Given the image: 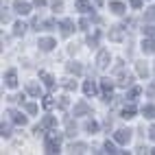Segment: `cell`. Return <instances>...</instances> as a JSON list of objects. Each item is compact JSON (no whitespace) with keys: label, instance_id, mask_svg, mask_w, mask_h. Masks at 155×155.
<instances>
[{"label":"cell","instance_id":"1","mask_svg":"<svg viewBox=\"0 0 155 155\" xmlns=\"http://www.w3.org/2000/svg\"><path fill=\"white\" fill-rule=\"evenodd\" d=\"M109 61H111L109 50H101V53H98V57H96V66H98L101 70H105V68L109 66Z\"/></svg>","mask_w":155,"mask_h":155},{"label":"cell","instance_id":"2","mask_svg":"<svg viewBox=\"0 0 155 155\" xmlns=\"http://www.w3.org/2000/svg\"><path fill=\"white\" fill-rule=\"evenodd\" d=\"M114 140H116L118 144H127L131 140V131L129 129H118L116 133H114Z\"/></svg>","mask_w":155,"mask_h":155},{"label":"cell","instance_id":"3","mask_svg":"<svg viewBox=\"0 0 155 155\" xmlns=\"http://www.w3.org/2000/svg\"><path fill=\"white\" fill-rule=\"evenodd\" d=\"M13 7H15V13H20V15H28L31 13V5L24 2V0H15Z\"/></svg>","mask_w":155,"mask_h":155},{"label":"cell","instance_id":"4","mask_svg":"<svg viewBox=\"0 0 155 155\" xmlns=\"http://www.w3.org/2000/svg\"><path fill=\"white\" fill-rule=\"evenodd\" d=\"M101 90H103V96H105V101L109 103V96H111V90H114V83L109 79H103L101 81Z\"/></svg>","mask_w":155,"mask_h":155},{"label":"cell","instance_id":"5","mask_svg":"<svg viewBox=\"0 0 155 155\" xmlns=\"http://www.w3.org/2000/svg\"><path fill=\"white\" fill-rule=\"evenodd\" d=\"M59 142L61 140H57V138H46V153H59Z\"/></svg>","mask_w":155,"mask_h":155},{"label":"cell","instance_id":"6","mask_svg":"<svg viewBox=\"0 0 155 155\" xmlns=\"http://www.w3.org/2000/svg\"><path fill=\"white\" fill-rule=\"evenodd\" d=\"M5 81H7V85L9 87H18V74H15V70H7V74H5Z\"/></svg>","mask_w":155,"mask_h":155},{"label":"cell","instance_id":"7","mask_svg":"<svg viewBox=\"0 0 155 155\" xmlns=\"http://www.w3.org/2000/svg\"><path fill=\"white\" fill-rule=\"evenodd\" d=\"M55 46H57V42L53 37H42V39H39V48H42V50H53Z\"/></svg>","mask_w":155,"mask_h":155},{"label":"cell","instance_id":"8","mask_svg":"<svg viewBox=\"0 0 155 155\" xmlns=\"http://www.w3.org/2000/svg\"><path fill=\"white\" fill-rule=\"evenodd\" d=\"M85 114H90V105H87L85 101L77 103V107H74V116H85Z\"/></svg>","mask_w":155,"mask_h":155},{"label":"cell","instance_id":"9","mask_svg":"<svg viewBox=\"0 0 155 155\" xmlns=\"http://www.w3.org/2000/svg\"><path fill=\"white\" fill-rule=\"evenodd\" d=\"M77 11H81V13H87V11H92V2L90 0H77Z\"/></svg>","mask_w":155,"mask_h":155},{"label":"cell","instance_id":"10","mask_svg":"<svg viewBox=\"0 0 155 155\" xmlns=\"http://www.w3.org/2000/svg\"><path fill=\"white\" fill-rule=\"evenodd\" d=\"M9 116H11V120L15 122V125H22V127L26 125V116H22L20 111H13V109H11V111H9Z\"/></svg>","mask_w":155,"mask_h":155},{"label":"cell","instance_id":"11","mask_svg":"<svg viewBox=\"0 0 155 155\" xmlns=\"http://www.w3.org/2000/svg\"><path fill=\"white\" fill-rule=\"evenodd\" d=\"M142 50H144V53H147V55H153L155 53V39H144V42H142Z\"/></svg>","mask_w":155,"mask_h":155},{"label":"cell","instance_id":"12","mask_svg":"<svg viewBox=\"0 0 155 155\" xmlns=\"http://www.w3.org/2000/svg\"><path fill=\"white\" fill-rule=\"evenodd\" d=\"M39 79H42V81H44V85H46V87H50V90H53V87H55V79H53V77H50V74H48V72H44V70H42V72H39Z\"/></svg>","mask_w":155,"mask_h":155},{"label":"cell","instance_id":"13","mask_svg":"<svg viewBox=\"0 0 155 155\" xmlns=\"http://www.w3.org/2000/svg\"><path fill=\"white\" fill-rule=\"evenodd\" d=\"M83 92H85V96H94L96 94V85L92 83V81H85V83H83Z\"/></svg>","mask_w":155,"mask_h":155},{"label":"cell","instance_id":"14","mask_svg":"<svg viewBox=\"0 0 155 155\" xmlns=\"http://www.w3.org/2000/svg\"><path fill=\"white\" fill-rule=\"evenodd\" d=\"M142 116H144V118H149V120H153V118H155V105L142 107Z\"/></svg>","mask_w":155,"mask_h":155},{"label":"cell","instance_id":"15","mask_svg":"<svg viewBox=\"0 0 155 155\" xmlns=\"http://www.w3.org/2000/svg\"><path fill=\"white\" fill-rule=\"evenodd\" d=\"M26 92L31 96H39V85L33 83V81H28V83H26Z\"/></svg>","mask_w":155,"mask_h":155},{"label":"cell","instance_id":"16","mask_svg":"<svg viewBox=\"0 0 155 155\" xmlns=\"http://www.w3.org/2000/svg\"><path fill=\"white\" fill-rule=\"evenodd\" d=\"M72 31H74V28H72V22H70V20H64V22H61V33H64V37H68Z\"/></svg>","mask_w":155,"mask_h":155},{"label":"cell","instance_id":"17","mask_svg":"<svg viewBox=\"0 0 155 155\" xmlns=\"http://www.w3.org/2000/svg\"><path fill=\"white\" fill-rule=\"evenodd\" d=\"M133 116H136V107H133V105H127L125 109H122V118H125V120H129Z\"/></svg>","mask_w":155,"mask_h":155},{"label":"cell","instance_id":"18","mask_svg":"<svg viewBox=\"0 0 155 155\" xmlns=\"http://www.w3.org/2000/svg\"><path fill=\"white\" fill-rule=\"evenodd\" d=\"M109 9H111V11L114 13H125V5H122V2H109Z\"/></svg>","mask_w":155,"mask_h":155},{"label":"cell","instance_id":"19","mask_svg":"<svg viewBox=\"0 0 155 155\" xmlns=\"http://www.w3.org/2000/svg\"><path fill=\"white\" fill-rule=\"evenodd\" d=\"M85 151H87V147L83 142H77V144H72V147H70V153H85Z\"/></svg>","mask_w":155,"mask_h":155},{"label":"cell","instance_id":"20","mask_svg":"<svg viewBox=\"0 0 155 155\" xmlns=\"http://www.w3.org/2000/svg\"><path fill=\"white\" fill-rule=\"evenodd\" d=\"M57 125V120L53 118V116H44V120H42V127H46V129H53Z\"/></svg>","mask_w":155,"mask_h":155},{"label":"cell","instance_id":"21","mask_svg":"<svg viewBox=\"0 0 155 155\" xmlns=\"http://www.w3.org/2000/svg\"><path fill=\"white\" fill-rule=\"evenodd\" d=\"M109 39L120 42V39H122V31H120V28H111V31H109Z\"/></svg>","mask_w":155,"mask_h":155},{"label":"cell","instance_id":"22","mask_svg":"<svg viewBox=\"0 0 155 155\" xmlns=\"http://www.w3.org/2000/svg\"><path fill=\"white\" fill-rule=\"evenodd\" d=\"M98 37H101V33H98V31H94V33L87 37V44H90V46H96V44H98Z\"/></svg>","mask_w":155,"mask_h":155},{"label":"cell","instance_id":"23","mask_svg":"<svg viewBox=\"0 0 155 155\" xmlns=\"http://www.w3.org/2000/svg\"><path fill=\"white\" fill-rule=\"evenodd\" d=\"M105 151H107V153H111V155H116V153H120V151L116 149V144H114V142H109V140L105 142Z\"/></svg>","mask_w":155,"mask_h":155},{"label":"cell","instance_id":"24","mask_svg":"<svg viewBox=\"0 0 155 155\" xmlns=\"http://www.w3.org/2000/svg\"><path fill=\"white\" fill-rule=\"evenodd\" d=\"M85 129H87L90 133H96V131H98V125H96L94 120H87V122H85Z\"/></svg>","mask_w":155,"mask_h":155},{"label":"cell","instance_id":"25","mask_svg":"<svg viewBox=\"0 0 155 155\" xmlns=\"http://www.w3.org/2000/svg\"><path fill=\"white\" fill-rule=\"evenodd\" d=\"M81 70L83 68H81L79 64H68V72H72V74H81Z\"/></svg>","mask_w":155,"mask_h":155},{"label":"cell","instance_id":"26","mask_svg":"<svg viewBox=\"0 0 155 155\" xmlns=\"http://www.w3.org/2000/svg\"><path fill=\"white\" fill-rule=\"evenodd\" d=\"M144 18H147V22H155V7H149Z\"/></svg>","mask_w":155,"mask_h":155},{"label":"cell","instance_id":"27","mask_svg":"<svg viewBox=\"0 0 155 155\" xmlns=\"http://www.w3.org/2000/svg\"><path fill=\"white\" fill-rule=\"evenodd\" d=\"M24 109H26V114H31V116H33V114H37V105H35V103H26Z\"/></svg>","mask_w":155,"mask_h":155},{"label":"cell","instance_id":"28","mask_svg":"<svg viewBox=\"0 0 155 155\" xmlns=\"http://www.w3.org/2000/svg\"><path fill=\"white\" fill-rule=\"evenodd\" d=\"M42 105H44V109H50L55 105V101H53V96H44V101H42Z\"/></svg>","mask_w":155,"mask_h":155},{"label":"cell","instance_id":"29","mask_svg":"<svg viewBox=\"0 0 155 155\" xmlns=\"http://www.w3.org/2000/svg\"><path fill=\"white\" fill-rule=\"evenodd\" d=\"M66 127H68V136H74V131H77V125L72 120H66Z\"/></svg>","mask_w":155,"mask_h":155},{"label":"cell","instance_id":"30","mask_svg":"<svg viewBox=\"0 0 155 155\" xmlns=\"http://www.w3.org/2000/svg\"><path fill=\"white\" fill-rule=\"evenodd\" d=\"M131 81H133V77L127 74V77H122V79H120V85H122V87H127V85H131Z\"/></svg>","mask_w":155,"mask_h":155},{"label":"cell","instance_id":"31","mask_svg":"<svg viewBox=\"0 0 155 155\" xmlns=\"http://www.w3.org/2000/svg\"><path fill=\"white\" fill-rule=\"evenodd\" d=\"M0 133H2V138H9V136H11V131H9V127L5 125V122L0 125Z\"/></svg>","mask_w":155,"mask_h":155},{"label":"cell","instance_id":"32","mask_svg":"<svg viewBox=\"0 0 155 155\" xmlns=\"http://www.w3.org/2000/svg\"><path fill=\"white\" fill-rule=\"evenodd\" d=\"M24 31H26V24H22V22H18V24H15V35H22Z\"/></svg>","mask_w":155,"mask_h":155},{"label":"cell","instance_id":"33","mask_svg":"<svg viewBox=\"0 0 155 155\" xmlns=\"http://www.w3.org/2000/svg\"><path fill=\"white\" fill-rule=\"evenodd\" d=\"M138 74H140V77H147V74H149V70H147V66H144V64H138Z\"/></svg>","mask_w":155,"mask_h":155},{"label":"cell","instance_id":"34","mask_svg":"<svg viewBox=\"0 0 155 155\" xmlns=\"http://www.w3.org/2000/svg\"><path fill=\"white\" fill-rule=\"evenodd\" d=\"M64 87L68 92H72V90H77V83H74V81H64Z\"/></svg>","mask_w":155,"mask_h":155},{"label":"cell","instance_id":"35","mask_svg":"<svg viewBox=\"0 0 155 155\" xmlns=\"http://www.w3.org/2000/svg\"><path fill=\"white\" fill-rule=\"evenodd\" d=\"M144 35H149V37H153V35H155V26H153V24H149V26H144Z\"/></svg>","mask_w":155,"mask_h":155},{"label":"cell","instance_id":"36","mask_svg":"<svg viewBox=\"0 0 155 155\" xmlns=\"http://www.w3.org/2000/svg\"><path fill=\"white\" fill-rule=\"evenodd\" d=\"M140 92H142L140 87H131V90H129V98H136V96H140Z\"/></svg>","mask_w":155,"mask_h":155},{"label":"cell","instance_id":"37","mask_svg":"<svg viewBox=\"0 0 155 155\" xmlns=\"http://www.w3.org/2000/svg\"><path fill=\"white\" fill-rule=\"evenodd\" d=\"M53 9L55 11H61V9H64V2H61V0H53Z\"/></svg>","mask_w":155,"mask_h":155},{"label":"cell","instance_id":"38","mask_svg":"<svg viewBox=\"0 0 155 155\" xmlns=\"http://www.w3.org/2000/svg\"><path fill=\"white\" fill-rule=\"evenodd\" d=\"M44 28H46V31H53V28H55V20H46V22H44Z\"/></svg>","mask_w":155,"mask_h":155},{"label":"cell","instance_id":"39","mask_svg":"<svg viewBox=\"0 0 155 155\" xmlns=\"http://www.w3.org/2000/svg\"><path fill=\"white\" fill-rule=\"evenodd\" d=\"M0 18H2V24H5V22H9V20H11V15H9V11H7L5 7H2V15H0Z\"/></svg>","mask_w":155,"mask_h":155},{"label":"cell","instance_id":"40","mask_svg":"<svg viewBox=\"0 0 155 155\" xmlns=\"http://www.w3.org/2000/svg\"><path fill=\"white\" fill-rule=\"evenodd\" d=\"M79 26H81V28L85 31V28L90 26V20H87V18H83V20H81V22H79Z\"/></svg>","mask_w":155,"mask_h":155},{"label":"cell","instance_id":"41","mask_svg":"<svg viewBox=\"0 0 155 155\" xmlns=\"http://www.w3.org/2000/svg\"><path fill=\"white\" fill-rule=\"evenodd\" d=\"M59 107L66 109V107H68V98H59Z\"/></svg>","mask_w":155,"mask_h":155},{"label":"cell","instance_id":"42","mask_svg":"<svg viewBox=\"0 0 155 155\" xmlns=\"http://www.w3.org/2000/svg\"><path fill=\"white\" fill-rule=\"evenodd\" d=\"M35 7H37V9H42V7H46V0H35Z\"/></svg>","mask_w":155,"mask_h":155},{"label":"cell","instance_id":"43","mask_svg":"<svg viewBox=\"0 0 155 155\" xmlns=\"http://www.w3.org/2000/svg\"><path fill=\"white\" fill-rule=\"evenodd\" d=\"M131 5L136 7V9H140V7H142V0H131Z\"/></svg>","mask_w":155,"mask_h":155},{"label":"cell","instance_id":"44","mask_svg":"<svg viewBox=\"0 0 155 155\" xmlns=\"http://www.w3.org/2000/svg\"><path fill=\"white\" fill-rule=\"evenodd\" d=\"M149 136H151V140H155V125L149 129Z\"/></svg>","mask_w":155,"mask_h":155},{"label":"cell","instance_id":"45","mask_svg":"<svg viewBox=\"0 0 155 155\" xmlns=\"http://www.w3.org/2000/svg\"><path fill=\"white\" fill-rule=\"evenodd\" d=\"M151 155H155V149H151Z\"/></svg>","mask_w":155,"mask_h":155}]
</instances>
